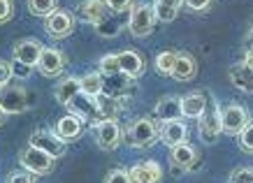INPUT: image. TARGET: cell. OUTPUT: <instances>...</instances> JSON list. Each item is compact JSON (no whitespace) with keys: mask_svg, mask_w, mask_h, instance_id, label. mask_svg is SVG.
I'll use <instances>...</instances> for the list:
<instances>
[{"mask_svg":"<svg viewBox=\"0 0 253 183\" xmlns=\"http://www.w3.org/2000/svg\"><path fill=\"white\" fill-rule=\"evenodd\" d=\"M161 139V123L154 118H137L130 125V130L123 135V142L130 148H149Z\"/></svg>","mask_w":253,"mask_h":183,"instance_id":"cell-1","label":"cell"},{"mask_svg":"<svg viewBox=\"0 0 253 183\" xmlns=\"http://www.w3.org/2000/svg\"><path fill=\"white\" fill-rule=\"evenodd\" d=\"M33 95L21 84H7L0 88V109L5 114H21L31 107Z\"/></svg>","mask_w":253,"mask_h":183,"instance_id":"cell-2","label":"cell"},{"mask_svg":"<svg viewBox=\"0 0 253 183\" xmlns=\"http://www.w3.org/2000/svg\"><path fill=\"white\" fill-rule=\"evenodd\" d=\"M19 165L35 176H49L56 169L54 158L42 153L40 148H35V146H26V148L19 151Z\"/></svg>","mask_w":253,"mask_h":183,"instance_id":"cell-3","label":"cell"},{"mask_svg":"<svg viewBox=\"0 0 253 183\" xmlns=\"http://www.w3.org/2000/svg\"><path fill=\"white\" fill-rule=\"evenodd\" d=\"M156 26V14L154 7L146 5V2H135L130 16H128V31L135 37H149L154 33Z\"/></svg>","mask_w":253,"mask_h":183,"instance_id":"cell-4","label":"cell"},{"mask_svg":"<svg viewBox=\"0 0 253 183\" xmlns=\"http://www.w3.org/2000/svg\"><path fill=\"white\" fill-rule=\"evenodd\" d=\"M251 123V116H249V109L244 105H237V102H230L221 109V128L225 135H232V137H239L242 130Z\"/></svg>","mask_w":253,"mask_h":183,"instance_id":"cell-5","label":"cell"},{"mask_svg":"<svg viewBox=\"0 0 253 183\" xmlns=\"http://www.w3.org/2000/svg\"><path fill=\"white\" fill-rule=\"evenodd\" d=\"M68 109L72 116L82 118L84 123H100L102 121V114H100V107H98V95H86V93H79L75 98L68 102Z\"/></svg>","mask_w":253,"mask_h":183,"instance_id":"cell-6","label":"cell"},{"mask_svg":"<svg viewBox=\"0 0 253 183\" xmlns=\"http://www.w3.org/2000/svg\"><path fill=\"white\" fill-rule=\"evenodd\" d=\"M28 146L40 148L42 153L51 155L54 160H56V158H63V155H65V151H68V144L56 137L54 130H38V132H33L31 139H28Z\"/></svg>","mask_w":253,"mask_h":183,"instance_id":"cell-7","label":"cell"},{"mask_svg":"<svg viewBox=\"0 0 253 183\" xmlns=\"http://www.w3.org/2000/svg\"><path fill=\"white\" fill-rule=\"evenodd\" d=\"M198 132H200V139L205 144H216L218 137H221V109L216 107H207L205 114L198 118Z\"/></svg>","mask_w":253,"mask_h":183,"instance_id":"cell-8","label":"cell"},{"mask_svg":"<svg viewBox=\"0 0 253 183\" xmlns=\"http://www.w3.org/2000/svg\"><path fill=\"white\" fill-rule=\"evenodd\" d=\"M95 142L102 151H114L116 146L123 142V132L114 118L95 123Z\"/></svg>","mask_w":253,"mask_h":183,"instance_id":"cell-9","label":"cell"},{"mask_svg":"<svg viewBox=\"0 0 253 183\" xmlns=\"http://www.w3.org/2000/svg\"><path fill=\"white\" fill-rule=\"evenodd\" d=\"M44 31L51 39L68 37L70 33L75 31V16L70 14V12H65V9H58L49 19H44Z\"/></svg>","mask_w":253,"mask_h":183,"instance_id":"cell-10","label":"cell"},{"mask_svg":"<svg viewBox=\"0 0 253 183\" xmlns=\"http://www.w3.org/2000/svg\"><path fill=\"white\" fill-rule=\"evenodd\" d=\"M68 65V58L61 49H54V46H44V51L38 61V70L42 76H58Z\"/></svg>","mask_w":253,"mask_h":183,"instance_id":"cell-11","label":"cell"},{"mask_svg":"<svg viewBox=\"0 0 253 183\" xmlns=\"http://www.w3.org/2000/svg\"><path fill=\"white\" fill-rule=\"evenodd\" d=\"M119 68H121V74L128 76V79H139V76L144 74L146 70V61L142 58V54L139 51H135V49H123V51H119Z\"/></svg>","mask_w":253,"mask_h":183,"instance_id":"cell-12","label":"cell"},{"mask_svg":"<svg viewBox=\"0 0 253 183\" xmlns=\"http://www.w3.org/2000/svg\"><path fill=\"white\" fill-rule=\"evenodd\" d=\"M42 51H44V46L40 39H21L14 46V61L26 65V68H38Z\"/></svg>","mask_w":253,"mask_h":183,"instance_id":"cell-13","label":"cell"},{"mask_svg":"<svg viewBox=\"0 0 253 183\" xmlns=\"http://www.w3.org/2000/svg\"><path fill=\"white\" fill-rule=\"evenodd\" d=\"M169 160H172V165H176V167L184 169V172H193L200 165V151L186 142V144L174 146L169 151Z\"/></svg>","mask_w":253,"mask_h":183,"instance_id":"cell-14","label":"cell"},{"mask_svg":"<svg viewBox=\"0 0 253 183\" xmlns=\"http://www.w3.org/2000/svg\"><path fill=\"white\" fill-rule=\"evenodd\" d=\"M128 176H130V183H161L163 169L156 160H144L130 167Z\"/></svg>","mask_w":253,"mask_h":183,"instance_id":"cell-15","label":"cell"},{"mask_svg":"<svg viewBox=\"0 0 253 183\" xmlns=\"http://www.w3.org/2000/svg\"><path fill=\"white\" fill-rule=\"evenodd\" d=\"M84 132V121L82 118H77V116H63L61 121L56 123L54 128V135L61 142H65V144H70V142H75V139H79V135Z\"/></svg>","mask_w":253,"mask_h":183,"instance_id":"cell-16","label":"cell"},{"mask_svg":"<svg viewBox=\"0 0 253 183\" xmlns=\"http://www.w3.org/2000/svg\"><path fill=\"white\" fill-rule=\"evenodd\" d=\"M161 139L163 144L174 148L188 142V128L181 121H169V123H161Z\"/></svg>","mask_w":253,"mask_h":183,"instance_id":"cell-17","label":"cell"},{"mask_svg":"<svg viewBox=\"0 0 253 183\" xmlns=\"http://www.w3.org/2000/svg\"><path fill=\"white\" fill-rule=\"evenodd\" d=\"M154 114L161 123H169V121H181V100L174 95H165L156 102Z\"/></svg>","mask_w":253,"mask_h":183,"instance_id":"cell-18","label":"cell"},{"mask_svg":"<svg viewBox=\"0 0 253 183\" xmlns=\"http://www.w3.org/2000/svg\"><path fill=\"white\" fill-rule=\"evenodd\" d=\"M195 74H198V63H195V58H193L191 54H176V63H174V70H172V79H176V81H191V79H195Z\"/></svg>","mask_w":253,"mask_h":183,"instance_id":"cell-19","label":"cell"},{"mask_svg":"<svg viewBox=\"0 0 253 183\" xmlns=\"http://www.w3.org/2000/svg\"><path fill=\"white\" fill-rule=\"evenodd\" d=\"M181 100V116L186 118H200L207 109V95L205 93H188Z\"/></svg>","mask_w":253,"mask_h":183,"instance_id":"cell-20","label":"cell"},{"mask_svg":"<svg viewBox=\"0 0 253 183\" xmlns=\"http://www.w3.org/2000/svg\"><path fill=\"white\" fill-rule=\"evenodd\" d=\"M128 86H130V79L123 74H112V76H105L102 74V93L109 95L114 100H123L128 95Z\"/></svg>","mask_w":253,"mask_h":183,"instance_id":"cell-21","label":"cell"},{"mask_svg":"<svg viewBox=\"0 0 253 183\" xmlns=\"http://www.w3.org/2000/svg\"><path fill=\"white\" fill-rule=\"evenodd\" d=\"M230 81L242 93H253V70L246 68L244 63H237L230 68Z\"/></svg>","mask_w":253,"mask_h":183,"instance_id":"cell-22","label":"cell"},{"mask_svg":"<svg viewBox=\"0 0 253 183\" xmlns=\"http://www.w3.org/2000/svg\"><path fill=\"white\" fill-rule=\"evenodd\" d=\"M82 14L88 23L93 26H100L109 16V9H107V2H100V0H93V2H84L82 5Z\"/></svg>","mask_w":253,"mask_h":183,"instance_id":"cell-23","label":"cell"},{"mask_svg":"<svg viewBox=\"0 0 253 183\" xmlns=\"http://www.w3.org/2000/svg\"><path fill=\"white\" fill-rule=\"evenodd\" d=\"M79 93H82V86H79V79H75V76H68V79H63L61 84L56 86V100L61 105H65V107H68L70 100L79 95Z\"/></svg>","mask_w":253,"mask_h":183,"instance_id":"cell-24","label":"cell"},{"mask_svg":"<svg viewBox=\"0 0 253 183\" xmlns=\"http://www.w3.org/2000/svg\"><path fill=\"white\" fill-rule=\"evenodd\" d=\"M151 7H154V14H156L158 21L169 23L179 16V12H181V7H184V2H163L161 0V2H154Z\"/></svg>","mask_w":253,"mask_h":183,"instance_id":"cell-25","label":"cell"},{"mask_svg":"<svg viewBox=\"0 0 253 183\" xmlns=\"http://www.w3.org/2000/svg\"><path fill=\"white\" fill-rule=\"evenodd\" d=\"M79 86H82V93H86V95H100L102 93V72H86L82 79H79Z\"/></svg>","mask_w":253,"mask_h":183,"instance_id":"cell-26","label":"cell"},{"mask_svg":"<svg viewBox=\"0 0 253 183\" xmlns=\"http://www.w3.org/2000/svg\"><path fill=\"white\" fill-rule=\"evenodd\" d=\"M121 28H123V19L116 14H109L100 26H95L98 35H102V37H116L121 33Z\"/></svg>","mask_w":253,"mask_h":183,"instance_id":"cell-27","label":"cell"},{"mask_svg":"<svg viewBox=\"0 0 253 183\" xmlns=\"http://www.w3.org/2000/svg\"><path fill=\"white\" fill-rule=\"evenodd\" d=\"M176 54H179V51H172V49H168V51H161V54L156 56V70H158V74H163V76H169V74H172L174 63H176Z\"/></svg>","mask_w":253,"mask_h":183,"instance_id":"cell-28","label":"cell"},{"mask_svg":"<svg viewBox=\"0 0 253 183\" xmlns=\"http://www.w3.org/2000/svg\"><path fill=\"white\" fill-rule=\"evenodd\" d=\"M28 9H31V14L42 16V19H49L54 12H58V2H54V0H46V2L33 0V2H28Z\"/></svg>","mask_w":253,"mask_h":183,"instance_id":"cell-29","label":"cell"},{"mask_svg":"<svg viewBox=\"0 0 253 183\" xmlns=\"http://www.w3.org/2000/svg\"><path fill=\"white\" fill-rule=\"evenodd\" d=\"M100 72L105 76L112 74H121V68H119V56L116 54H107L102 61H100Z\"/></svg>","mask_w":253,"mask_h":183,"instance_id":"cell-30","label":"cell"},{"mask_svg":"<svg viewBox=\"0 0 253 183\" xmlns=\"http://www.w3.org/2000/svg\"><path fill=\"white\" fill-rule=\"evenodd\" d=\"M239 148L249 155H253V121L242 130V135H239Z\"/></svg>","mask_w":253,"mask_h":183,"instance_id":"cell-31","label":"cell"},{"mask_svg":"<svg viewBox=\"0 0 253 183\" xmlns=\"http://www.w3.org/2000/svg\"><path fill=\"white\" fill-rule=\"evenodd\" d=\"M132 7H135V2H130V0H126V2H114V0H109L107 2V9L109 14H116V16H130Z\"/></svg>","mask_w":253,"mask_h":183,"instance_id":"cell-32","label":"cell"},{"mask_svg":"<svg viewBox=\"0 0 253 183\" xmlns=\"http://www.w3.org/2000/svg\"><path fill=\"white\" fill-rule=\"evenodd\" d=\"M5 183H38L35 181V174L31 172H26V169H14V172H9Z\"/></svg>","mask_w":253,"mask_h":183,"instance_id":"cell-33","label":"cell"},{"mask_svg":"<svg viewBox=\"0 0 253 183\" xmlns=\"http://www.w3.org/2000/svg\"><path fill=\"white\" fill-rule=\"evenodd\" d=\"M230 183H253V167H239L230 174Z\"/></svg>","mask_w":253,"mask_h":183,"instance_id":"cell-34","label":"cell"},{"mask_svg":"<svg viewBox=\"0 0 253 183\" xmlns=\"http://www.w3.org/2000/svg\"><path fill=\"white\" fill-rule=\"evenodd\" d=\"M12 16H14V2L12 0H0V26L12 21Z\"/></svg>","mask_w":253,"mask_h":183,"instance_id":"cell-35","label":"cell"},{"mask_svg":"<svg viewBox=\"0 0 253 183\" xmlns=\"http://www.w3.org/2000/svg\"><path fill=\"white\" fill-rule=\"evenodd\" d=\"M105 183H130V176L126 169H112L107 176H105Z\"/></svg>","mask_w":253,"mask_h":183,"instance_id":"cell-36","label":"cell"},{"mask_svg":"<svg viewBox=\"0 0 253 183\" xmlns=\"http://www.w3.org/2000/svg\"><path fill=\"white\" fill-rule=\"evenodd\" d=\"M12 76H14L12 74V63H7V61H2V58H0V88H2V86H7Z\"/></svg>","mask_w":253,"mask_h":183,"instance_id":"cell-37","label":"cell"},{"mask_svg":"<svg viewBox=\"0 0 253 183\" xmlns=\"http://www.w3.org/2000/svg\"><path fill=\"white\" fill-rule=\"evenodd\" d=\"M12 74H16L19 79H28V76H31V68H26L21 63L12 61Z\"/></svg>","mask_w":253,"mask_h":183,"instance_id":"cell-38","label":"cell"},{"mask_svg":"<svg viewBox=\"0 0 253 183\" xmlns=\"http://www.w3.org/2000/svg\"><path fill=\"white\" fill-rule=\"evenodd\" d=\"M186 9H195V12H207L211 7V2H184Z\"/></svg>","mask_w":253,"mask_h":183,"instance_id":"cell-39","label":"cell"},{"mask_svg":"<svg viewBox=\"0 0 253 183\" xmlns=\"http://www.w3.org/2000/svg\"><path fill=\"white\" fill-rule=\"evenodd\" d=\"M246 65V68H251L253 70V49H246V54H244V61H242Z\"/></svg>","mask_w":253,"mask_h":183,"instance_id":"cell-40","label":"cell"},{"mask_svg":"<svg viewBox=\"0 0 253 183\" xmlns=\"http://www.w3.org/2000/svg\"><path fill=\"white\" fill-rule=\"evenodd\" d=\"M246 44H249V49H253V21L249 23V33H246Z\"/></svg>","mask_w":253,"mask_h":183,"instance_id":"cell-41","label":"cell"},{"mask_svg":"<svg viewBox=\"0 0 253 183\" xmlns=\"http://www.w3.org/2000/svg\"><path fill=\"white\" fill-rule=\"evenodd\" d=\"M5 116H7V114H5V111H2V109H0V125H2V123H5Z\"/></svg>","mask_w":253,"mask_h":183,"instance_id":"cell-42","label":"cell"}]
</instances>
